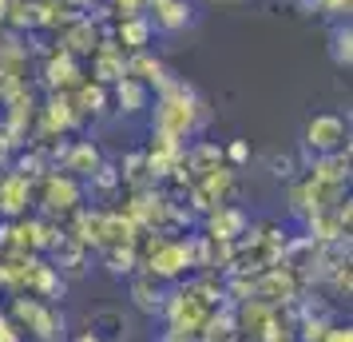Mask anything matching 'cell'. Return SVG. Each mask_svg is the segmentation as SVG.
I'll use <instances>...</instances> for the list:
<instances>
[{"mask_svg": "<svg viewBox=\"0 0 353 342\" xmlns=\"http://www.w3.org/2000/svg\"><path fill=\"white\" fill-rule=\"evenodd\" d=\"M321 342H353V326L350 323H330L325 326V334H321Z\"/></svg>", "mask_w": 353, "mask_h": 342, "instance_id": "cb8c5ba5", "label": "cell"}, {"mask_svg": "<svg viewBox=\"0 0 353 342\" xmlns=\"http://www.w3.org/2000/svg\"><path fill=\"white\" fill-rule=\"evenodd\" d=\"M318 12H325V17H345L350 20V0H318Z\"/></svg>", "mask_w": 353, "mask_h": 342, "instance_id": "484cf974", "label": "cell"}, {"mask_svg": "<svg viewBox=\"0 0 353 342\" xmlns=\"http://www.w3.org/2000/svg\"><path fill=\"white\" fill-rule=\"evenodd\" d=\"M250 231V219H246V211L242 207H230V203H219L214 211H210L207 219V239H214V243H234V239H242Z\"/></svg>", "mask_w": 353, "mask_h": 342, "instance_id": "9c48e42d", "label": "cell"}, {"mask_svg": "<svg viewBox=\"0 0 353 342\" xmlns=\"http://www.w3.org/2000/svg\"><path fill=\"white\" fill-rule=\"evenodd\" d=\"M8 160V131L0 128V163Z\"/></svg>", "mask_w": 353, "mask_h": 342, "instance_id": "83f0119b", "label": "cell"}, {"mask_svg": "<svg viewBox=\"0 0 353 342\" xmlns=\"http://www.w3.org/2000/svg\"><path fill=\"white\" fill-rule=\"evenodd\" d=\"M112 99H115V112L123 115H139L151 108V88L139 80H131V76H123L119 84H112Z\"/></svg>", "mask_w": 353, "mask_h": 342, "instance_id": "2e32d148", "label": "cell"}, {"mask_svg": "<svg viewBox=\"0 0 353 342\" xmlns=\"http://www.w3.org/2000/svg\"><path fill=\"white\" fill-rule=\"evenodd\" d=\"M298 171H302V167H298L294 155H270V175H274V180L294 183V180H298Z\"/></svg>", "mask_w": 353, "mask_h": 342, "instance_id": "603a6c76", "label": "cell"}, {"mask_svg": "<svg viewBox=\"0 0 353 342\" xmlns=\"http://www.w3.org/2000/svg\"><path fill=\"white\" fill-rule=\"evenodd\" d=\"M103 263H108L112 275H135V271H139V247L135 243L103 247Z\"/></svg>", "mask_w": 353, "mask_h": 342, "instance_id": "ffe728a7", "label": "cell"}, {"mask_svg": "<svg viewBox=\"0 0 353 342\" xmlns=\"http://www.w3.org/2000/svg\"><path fill=\"white\" fill-rule=\"evenodd\" d=\"M68 96H72V104H76L80 115H103L112 108V88H103L96 80H80V88L68 92Z\"/></svg>", "mask_w": 353, "mask_h": 342, "instance_id": "ac0fdd59", "label": "cell"}, {"mask_svg": "<svg viewBox=\"0 0 353 342\" xmlns=\"http://www.w3.org/2000/svg\"><path fill=\"white\" fill-rule=\"evenodd\" d=\"M250 155H254V151H250L246 140H230V144L223 147V163H226V167H246Z\"/></svg>", "mask_w": 353, "mask_h": 342, "instance_id": "7402d4cb", "label": "cell"}, {"mask_svg": "<svg viewBox=\"0 0 353 342\" xmlns=\"http://www.w3.org/2000/svg\"><path fill=\"white\" fill-rule=\"evenodd\" d=\"M68 342H103V339H99L96 330H80V334H72Z\"/></svg>", "mask_w": 353, "mask_h": 342, "instance_id": "4316f807", "label": "cell"}, {"mask_svg": "<svg viewBox=\"0 0 353 342\" xmlns=\"http://www.w3.org/2000/svg\"><path fill=\"white\" fill-rule=\"evenodd\" d=\"M115 48H128V52H147L151 48V40H155V28H151V20L147 12H135V17H119L115 20Z\"/></svg>", "mask_w": 353, "mask_h": 342, "instance_id": "4fadbf2b", "label": "cell"}, {"mask_svg": "<svg viewBox=\"0 0 353 342\" xmlns=\"http://www.w3.org/2000/svg\"><path fill=\"white\" fill-rule=\"evenodd\" d=\"M103 163V151H99L92 140H76V144L64 147V171L76 175V180H92Z\"/></svg>", "mask_w": 353, "mask_h": 342, "instance_id": "5bb4252c", "label": "cell"}, {"mask_svg": "<svg viewBox=\"0 0 353 342\" xmlns=\"http://www.w3.org/2000/svg\"><path fill=\"white\" fill-rule=\"evenodd\" d=\"M159 342H194V339H171V334H163Z\"/></svg>", "mask_w": 353, "mask_h": 342, "instance_id": "f546056e", "label": "cell"}, {"mask_svg": "<svg viewBox=\"0 0 353 342\" xmlns=\"http://www.w3.org/2000/svg\"><path fill=\"white\" fill-rule=\"evenodd\" d=\"M80 203H83V183L76 175H68V171H48L44 175V211L52 219L80 211Z\"/></svg>", "mask_w": 353, "mask_h": 342, "instance_id": "5b68a950", "label": "cell"}, {"mask_svg": "<svg viewBox=\"0 0 353 342\" xmlns=\"http://www.w3.org/2000/svg\"><path fill=\"white\" fill-rule=\"evenodd\" d=\"M32 207V180H24L20 171L0 175V219H24Z\"/></svg>", "mask_w": 353, "mask_h": 342, "instance_id": "8992f818", "label": "cell"}, {"mask_svg": "<svg viewBox=\"0 0 353 342\" xmlns=\"http://www.w3.org/2000/svg\"><path fill=\"white\" fill-rule=\"evenodd\" d=\"M76 120H80V112H76V104H72V96L68 92H48V99H44V128L56 135H64V131L76 128Z\"/></svg>", "mask_w": 353, "mask_h": 342, "instance_id": "e0dca14e", "label": "cell"}, {"mask_svg": "<svg viewBox=\"0 0 353 342\" xmlns=\"http://www.w3.org/2000/svg\"><path fill=\"white\" fill-rule=\"evenodd\" d=\"M0 342H24V334H20V326L8 319V310H0Z\"/></svg>", "mask_w": 353, "mask_h": 342, "instance_id": "d4e9b609", "label": "cell"}, {"mask_svg": "<svg viewBox=\"0 0 353 342\" xmlns=\"http://www.w3.org/2000/svg\"><path fill=\"white\" fill-rule=\"evenodd\" d=\"M8 319L20 326V334L40 342H60L64 339V314L44 303V298H32V294H17L8 303Z\"/></svg>", "mask_w": 353, "mask_h": 342, "instance_id": "3957f363", "label": "cell"}, {"mask_svg": "<svg viewBox=\"0 0 353 342\" xmlns=\"http://www.w3.org/2000/svg\"><path fill=\"white\" fill-rule=\"evenodd\" d=\"M128 294H131V303H135L139 314L155 319V314L163 310V298H167V283H159V278H151L143 271V275H131L128 278Z\"/></svg>", "mask_w": 353, "mask_h": 342, "instance_id": "7c38bea8", "label": "cell"}, {"mask_svg": "<svg viewBox=\"0 0 353 342\" xmlns=\"http://www.w3.org/2000/svg\"><path fill=\"white\" fill-rule=\"evenodd\" d=\"M80 80H88L80 60L68 56V52H52L48 64H44V84H48V92H76Z\"/></svg>", "mask_w": 353, "mask_h": 342, "instance_id": "30bf717a", "label": "cell"}, {"mask_svg": "<svg viewBox=\"0 0 353 342\" xmlns=\"http://www.w3.org/2000/svg\"><path fill=\"white\" fill-rule=\"evenodd\" d=\"M88 330H96L103 342H123V339H128V319H123V310L103 307V310H96V314H92Z\"/></svg>", "mask_w": 353, "mask_h": 342, "instance_id": "d6986e66", "label": "cell"}, {"mask_svg": "<svg viewBox=\"0 0 353 342\" xmlns=\"http://www.w3.org/2000/svg\"><path fill=\"white\" fill-rule=\"evenodd\" d=\"M334 64L337 68H350L353 64V28H350V20H337L334 24Z\"/></svg>", "mask_w": 353, "mask_h": 342, "instance_id": "44dd1931", "label": "cell"}, {"mask_svg": "<svg viewBox=\"0 0 353 342\" xmlns=\"http://www.w3.org/2000/svg\"><path fill=\"white\" fill-rule=\"evenodd\" d=\"M147 20H151L155 32H167V36L183 32V28H191L194 24V4L191 0H151Z\"/></svg>", "mask_w": 353, "mask_h": 342, "instance_id": "ba28073f", "label": "cell"}, {"mask_svg": "<svg viewBox=\"0 0 353 342\" xmlns=\"http://www.w3.org/2000/svg\"><path fill=\"white\" fill-rule=\"evenodd\" d=\"M302 144H305V155H330V151H341V147H350V124H345L337 112L310 115V120H305V131H302Z\"/></svg>", "mask_w": 353, "mask_h": 342, "instance_id": "277c9868", "label": "cell"}, {"mask_svg": "<svg viewBox=\"0 0 353 342\" xmlns=\"http://www.w3.org/2000/svg\"><path fill=\"white\" fill-rule=\"evenodd\" d=\"M68 8H83V4H92V0H64Z\"/></svg>", "mask_w": 353, "mask_h": 342, "instance_id": "f1b7e54d", "label": "cell"}, {"mask_svg": "<svg viewBox=\"0 0 353 342\" xmlns=\"http://www.w3.org/2000/svg\"><path fill=\"white\" fill-rule=\"evenodd\" d=\"M139 267L151 278H159V283H179L194 267V247L191 239H175V235L159 231V239H151L147 251L139 255Z\"/></svg>", "mask_w": 353, "mask_h": 342, "instance_id": "7a4b0ae2", "label": "cell"}, {"mask_svg": "<svg viewBox=\"0 0 353 342\" xmlns=\"http://www.w3.org/2000/svg\"><path fill=\"white\" fill-rule=\"evenodd\" d=\"M123 76H128V56H123V48H115V40H103L92 52V80L103 84V88H112Z\"/></svg>", "mask_w": 353, "mask_h": 342, "instance_id": "8fae6325", "label": "cell"}, {"mask_svg": "<svg viewBox=\"0 0 353 342\" xmlns=\"http://www.w3.org/2000/svg\"><path fill=\"white\" fill-rule=\"evenodd\" d=\"M199 124H207V104L199 99L191 84L171 80L167 88H159V99H155V115H151V131L155 135H167V140H187Z\"/></svg>", "mask_w": 353, "mask_h": 342, "instance_id": "6da1fadb", "label": "cell"}, {"mask_svg": "<svg viewBox=\"0 0 353 342\" xmlns=\"http://www.w3.org/2000/svg\"><path fill=\"white\" fill-rule=\"evenodd\" d=\"M128 76L131 80H139V84H147V88H167V84H171L167 64H163L159 56H151V48L147 52H131L128 56Z\"/></svg>", "mask_w": 353, "mask_h": 342, "instance_id": "9a60e30c", "label": "cell"}, {"mask_svg": "<svg viewBox=\"0 0 353 342\" xmlns=\"http://www.w3.org/2000/svg\"><path fill=\"white\" fill-rule=\"evenodd\" d=\"M305 175L314 183H321V187H330V191H341L350 183V147L330 151V155H314L310 167H305Z\"/></svg>", "mask_w": 353, "mask_h": 342, "instance_id": "52a82bcc", "label": "cell"}]
</instances>
